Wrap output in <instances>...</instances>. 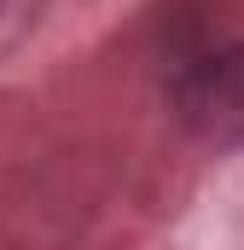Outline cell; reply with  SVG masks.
Returning <instances> with one entry per match:
<instances>
[{"label": "cell", "mask_w": 244, "mask_h": 250, "mask_svg": "<svg viewBox=\"0 0 244 250\" xmlns=\"http://www.w3.org/2000/svg\"><path fill=\"white\" fill-rule=\"evenodd\" d=\"M169 111L203 146H244V41L186 53L169 76Z\"/></svg>", "instance_id": "6da1fadb"}]
</instances>
